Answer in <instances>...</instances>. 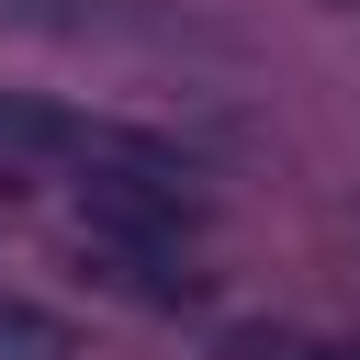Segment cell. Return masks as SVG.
<instances>
[{
    "mask_svg": "<svg viewBox=\"0 0 360 360\" xmlns=\"http://www.w3.org/2000/svg\"><path fill=\"white\" fill-rule=\"evenodd\" d=\"M0 158H68L79 180H191L180 146L101 124V112H68V101H22V90H0Z\"/></svg>",
    "mask_w": 360,
    "mask_h": 360,
    "instance_id": "obj_1",
    "label": "cell"
},
{
    "mask_svg": "<svg viewBox=\"0 0 360 360\" xmlns=\"http://www.w3.org/2000/svg\"><path fill=\"white\" fill-rule=\"evenodd\" d=\"M45 349H56V326L22 315V304H0V360H45Z\"/></svg>",
    "mask_w": 360,
    "mask_h": 360,
    "instance_id": "obj_2",
    "label": "cell"
}]
</instances>
